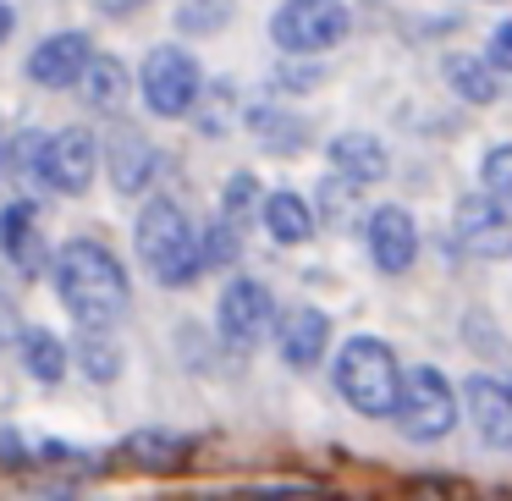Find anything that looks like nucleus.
<instances>
[{
	"label": "nucleus",
	"instance_id": "20",
	"mask_svg": "<svg viewBox=\"0 0 512 501\" xmlns=\"http://www.w3.org/2000/svg\"><path fill=\"white\" fill-rule=\"evenodd\" d=\"M122 452L133 457L138 468H149V474H171L177 463H188L193 446L177 441V435H166V430H138V435H127Z\"/></svg>",
	"mask_w": 512,
	"mask_h": 501
},
{
	"label": "nucleus",
	"instance_id": "10",
	"mask_svg": "<svg viewBox=\"0 0 512 501\" xmlns=\"http://www.w3.org/2000/svg\"><path fill=\"white\" fill-rule=\"evenodd\" d=\"M369 259H375L386 276H408L413 259H419V226L402 204H386V210L369 215Z\"/></svg>",
	"mask_w": 512,
	"mask_h": 501
},
{
	"label": "nucleus",
	"instance_id": "24",
	"mask_svg": "<svg viewBox=\"0 0 512 501\" xmlns=\"http://www.w3.org/2000/svg\"><path fill=\"white\" fill-rule=\"evenodd\" d=\"M67 364H78L83 375H89V380H100V386H105V380H116V375H122V353H116V347L105 342V336L94 331V325L78 336V342H72Z\"/></svg>",
	"mask_w": 512,
	"mask_h": 501
},
{
	"label": "nucleus",
	"instance_id": "15",
	"mask_svg": "<svg viewBox=\"0 0 512 501\" xmlns=\"http://www.w3.org/2000/svg\"><path fill=\"white\" fill-rule=\"evenodd\" d=\"M0 248H6V259H12L23 276H45L50 254H45V237H39L34 204H12V210L0 215Z\"/></svg>",
	"mask_w": 512,
	"mask_h": 501
},
{
	"label": "nucleus",
	"instance_id": "34",
	"mask_svg": "<svg viewBox=\"0 0 512 501\" xmlns=\"http://www.w3.org/2000/svg\"><path fill=\"white\" fill-rule=\"evenodd\" d=\"M0 177H6V133H0Z\"/></svg>",
	"mask_w": 512,
	"mask_h": 501
},
{
	"label": "nucleus",
	"instance_id": "5",
	"mask_svg": "<svg viewBox=\"0 0 512 501\" xmlns=\"http://www.w3.org/2000/svg\"><path fill=\"white\" fill-rule=\"evenodd\" d=\"M353 28V12H347V0H287L276 6L270 17V39L276 50L287 56H320V50H336Z\"/></svg>",
	"mask_w": 512,
	"mask_h": 501
},
{
	"label": "nucleus",
	"instance_id": "11",
	"mask_svg": "<svg viewBox=\"0 0 512 501\" xmlns=\"http://www.w3.org/2000/svg\"><path fill=\"white\" fill-rule=\"evenodd\" d=\"M463 397H468V419H474L479 435H485V446L507 452L512 446V391L501 386L496 375H468Z\"/></svg>",
	"mask_w": 512,
	"mask_h": 501
},
{
	"label": "nucleus",
	"instance_id": "31",
	"mask_svg": "<svg viewBox=\"0 0 512 501\" xmlns=\"http://www.w3.org/2000/svg\"><path fill=\"white\" fill-rule=\"evenodd\" d=\"M0 463H6V468H28V452H23V435H17V430H0Z\"/></svg>",
	"mask_w": 512,
	"mask_h": 501
},
{
	"label": "nucleus",
	"instance_id": "29",
	"mask_svg": "<svg viewBox=\"0 0 512 501\" xmlns=\"http://www.w3.org/2000/svg\"><path fill=\"white\" fill-rule=\"evenodd\" d=\"M353 193H358V182L336 171V177L325 182V215H331V221H347V215H353Z\"/></svg>",
	"mask_w": 512,
	"mask_h": 501
},
{
	"label": "nucleus",
	"instance_id": "7",
	"mask_svg": "<svg viewBox=\"0 0 512 501\" xmlns=\"http://www.w3.org/2000/svg\"><path fill=\"white\" fill-rule=\"evenodd\" d=\"M215 320H221V336H226L232 353H254V347L270 336V325H276V303H270V292L259 287V281L237 276L232 287L221 292Z\"/></svg>",
	"mask_w": 512,
	"mask_h": 501
},
{
	"label": "nucleus",
	"instance_id": "8",
	"mask_svg": "<svg viewBox=\"0 0 512 501\" xmlns=\"http://www.w3.org/2000/svg\"><path fill=\"white\" fill-rule=\"evenodd\" d=\"M457 243L474 259H507L512 254V215L490 193H468L457 204Z\"/></svg>",
	"mask_w": 512,
	"mask_h": 501
},
{
	"label": "nucleus",
	"instance_id": "33",
	"mask_svg": "<svg viewBox=\"0 0 512 501\" xmlns=\"http://www.w3.org/2000/svg\"><path fill=\"white\" fill-rule=\"evenodd\" d=\"M6 34H12V12H6V0H0V45H6Z\"/></svg>",
	"mask_w": 512,
	"mask_h": 501
},
{
	"label": "nucleus",
	"instance_id": "1",
	"mask_svg": "<svg viewBox=\"0 0 512 501\" xmlns=\"http://www.w3.org/2000/svg\"><path fill=\"white\" fill-rule=\"evenodd\" d=\"M56 292L72 309V320L94 325V331L116 325L127 309H133V287H127L122 259H116L105 243H94V237H72V243L56 254Z\"/></svg>",
	"mask_w": 512,
	"mask_h": 501
},
{
	"label": "nucleus",
	"instance_id": "16",
	"mask_svg": "<svg viewBox=\"0 0 512 501\" xmlns=\"http://www.w3.org/2000/svg\"><path fill=\"white\" fill-rule=\"evenodd\" d=\"M386 149H380V138H369V133H342V138H331V171H342V177H353V182H380L386 177Z\"/></svg>",
	"mask_w": 512,
	"mask_h": 501
},
{
	"label": "nucleus",
	"instance_id": "14",
	"mask_svg": "<svg viewBox=\"0 0 512 501\" xmlns=\"http://www.w3.org/2000/svg\"><path fill=\"white\" fill-rule=\"evenodd\" d=\"M325 342H331V320H325L320 309L298 303V309L281 314V358H287L292 369L320 364V358H325Z\"/></svg>",
	"mask_w": 512,
	"mask_h": 501
},
{
	"label": "nucleus",
	"instance_id": "21",
	"mask_svg": "<svg viewBox=\"0 0 512 501\" xmlns=\"http://www.w3.org/2000/svg\"><path fill=\"white\" fill-rule=\"evenodd\" d=\"M265 226H270L276 243H309V237H314L309 199H298V193H270V199H265Z\"/></svg>",
	"mask_w": 512,
	"mask_h": 501
},
{
	"label": "nucleus",
	"instance_id": "19",
	"mask_svg": "<svg viewBox=\"0 0 512 501\" xmlns=\"http://www.w3.org/2000/svg\"><path fill=\"white\" fill-rule=\"evenodd\" d=\"M248 127L259 133V144L270 149V155H298L303 138H309V122L292 111H281V105H259V111H248Z\"/></svg>",
	"mask_w": 512,
	"mask_h": 501
},
{
	"label": "nucleus",
	"instance_id": "12",
	"mask_svg": "<svg viewBox=\"0 0 512 501\" xmlns=\"http://www.w3.org/2000/svg\"><path fill=\"white\" fill-rule=\"evenodd\" d=\"M105 171H111V188L116 193H144L149 182H155V171H160V155H155V144H149L144 133H133V127H122V133L105 144Z\"/></svg>",
	"mask_w": 512,
	"mask_h": 501
},
{
	"label": "nucleus",
	"instance_id": "13",
	"mask_svg": "<svg viewBox=\"0 0 512 501\" xmlns=\"http://www.w3.org/2000/svg\"><path fill=\"white\" fill-rule=\"evenodd\" d=\"M89 34H50L45 45L28 56V78L45 83V89H72L83 72V61H89Z\"/></svg>",
	"mask_w": 512,
	"mask_h": 501
},
{
	"label": "nucleus",
	"instance_id": "4",
	"mask_svg": "<svg viewBox=\"0 0 512 501\" xmlns=\"http://www.w3.org/2000/svg\"><path fill=\"white\" fill-rule=\"evenodd\" d=\"M391 419L402 424V435H408V441H441V435H452L457 397H452V386H446L441 369H430V364L408 369V375L397 380Z\"/></svg>",
	"mask_w": 512,
	"mask_h": 501
},
{
	"label": "nucleus",
	"instance_id": "18",
	"mask_svg": "<svg viewBox=\"0 0 512 501\" xmlns=\"http://www.w3.org/2000/svg\"><path fill=\"white\" fill-rule=\"evenodd\" d=\"M446 83L457 89V100L468 105H496L501 100V72L485 56H446Z\"/></svg>",
	"mask_w": 512,
	"mask_h": 501
},
{
	"label": "nucleus",
	"instance_id": "27",
	"mask_svg": "<svg viewBox=\"0 0 512 501\" xmlns=\"http://www.w3.org/2000/svg\"><path fill=\"white\" fill-rule=\"evenodd\" d=\"M259 204V177H248V171H237L232 182H226V199H221V215L232 226H248V215H254Z\"/></svg>",
	"mask_w": 512,
	"mask_h": 501
},
{
	"label": "nucleus",
	"instance_id": "25",
	"mask_svg": "<svg viewBox=\"0 0 512 501\" xmlns=\"http://www.w3.org/2000/svg\"><path fill=\"white\" fill-rule=\"evenodd\" d=\"M193 254H199V270H210V265H232L237 259V226L226 221H204V226H193Z\"/></svg>",
	"mask_w": 512,
	"mask_h": 501
},
{
	"label": "nucleus",
	"instance_id": "3",
	"mask_svg": "<svg viewBox=\"0 0 512 501\" xmlns=\"http://www.w3.org/2000/svg\"><path fill=\"white\" fill-rule=\"evenodd\" d=\"M138 259L160 287H193L199 281V254H193V221L171 199L144 204L138 215Z\"/></svg>",
	"mask_w": 512,
	"mask_h": 501
},
{
	"label": "nucleus",
	"instance_id": "26",
	"mask_svg": "<svg viewBox=\"0 0 512 501\" xmlns=\"http://www.w3.org/2000/svg\"><path fill=\"white\" fill-rule=\"evenodd\" d=\"M226 17H232V0H182L177 28L182 34H221Z\"/></svg>",
	"mask_w": 512,
	"mask_h": 501
},
{
	"label": "nucleus",
	"instance_id": "30",
	"mask_svg": "<svg viewBox=\"0 0 512 501\" xmlns=\"http://www.w3.org/2000/svg\"><path fill=\"white\" fill-rule=\"evenodd\" d=\"M485 61H490L496 72H507V67H512V28H507V23H501L496 34H490V50H485Z\"/></svg>",
	"mask_w": 512,
	"mask_h": 501
},
{
	"label": "nucleus",
	"instance_id": "9",
	"mask_svg": "<svg viewBox=\"0 0 512 501\" xmlns=\"http://www.w3.org/2000/svg\"><path fill=\"white\" fill-rule=\"evenodd\" d=\"M100 166V138L89 127H61L56 138H45V188L56 193H83Z\"/></svg>",
	"mask_w": 512,
	"mask_h": 501
},
{
	"label": "nucleus",
	"instance_id": "2",
	"mask_svg": "<svg viewBox=\"0 0 512 501\" xmlns=\"http://www.w3.org/2000/svg\"><path fill=\"white\" fill-rule=\"evenodd\" d=\"M397 353H391L380 336H353V342L336 353V391L353 413L364 419H391V402H397Z\"/></svg>",
	"mask_w": 512,
	"mask_h": 501
},
{
	"label": "nucleus",
	"instance_id": "22",
	"mask_svg": "<svg viewBox=\"0 0 512 501\" xmlns=\"http://www.w3.org/2000/svg\"><path fill=\"white\" fill-rule=\"evenodd\" d=\"M17 353H23L28 375L45 380V386H56V380L67 375V342H61V336H50V331H23Z\"/></svg>",
	"mask_w": 512,
	"mask_h": 501
},
{
	"label": "nucleus",
	"instance_id": "17",
	"mask_svg": "<svg viewBox=\"0 0 512 501\" xmlns=\"http://www.w3.org/2000/svg\"><path fill=\"white\" fill-rule=\"evenodd\" d=\"M78 89L94 111H116V105L127 100V67L116 56H94L89 50V61H83V72H78Z\"/></svg>",
	"mask_w": 512,
	"mask_h": 501
},
{
	"label": "nucleus",
	"instance_id": "32",
	"mask_svg": "<svg viewBox=\"0 0 512 501\" xmlns=\"http://www.w3.org/2000/svg\"><path fill=\"white\" fill-rule=\"evenodd\" d=\"M94 6H100L105 17H127V12H138L144 0H94Z\"/></svg>",
	"mask_w": 512,
	"mask_h": 501
},
{
	"label": "nucleus",
	"instance_id": "23",
	"mask_svg": "<svg viewBox=\"0 0 512 501\" xmlns=\"http://www.w3.org/2000/svg\"><path fill=\"white\" fill-rule=\"evenodd\" d=\"M6 171L17 177V188H45V133L39 127L6 138Z\"/></svg>",
	"mask_w": 512,
	"mask_h": 501
},
{
	"label": "nucleus",
	"instance_id": "6",
	"mask_svg": "<svg viewBox=\"0 0 512 501\" xmlns=\"http://www.w3.org/2000/svg\"><path fill=\"white\" fill-rule=\"evenodd\" d=\"M199 61L188 56V50L177 45H155L144 56V72H138V89H144V105L155 116H166V122H177V116H188L193 105H199Z\"/></svg>",
	"mask_w": 512,
	"mask_h": 501
},
{
	"label": "nucleus",
	"instance_id": "28",
	"mask_svg": "<svg viewBox=\"0 0 512 501\" xmlns=\"http://www.w3.org/2000/svg\"><path fill=\"white\" fill-rule=\"evenodd\" d=\"M485 193H490V199H501V204L512 199V149L507 144H496L485 155Z\"/></svg>",
	"mask_w": 512,
	"mask_h": 501
}]
</instances>
